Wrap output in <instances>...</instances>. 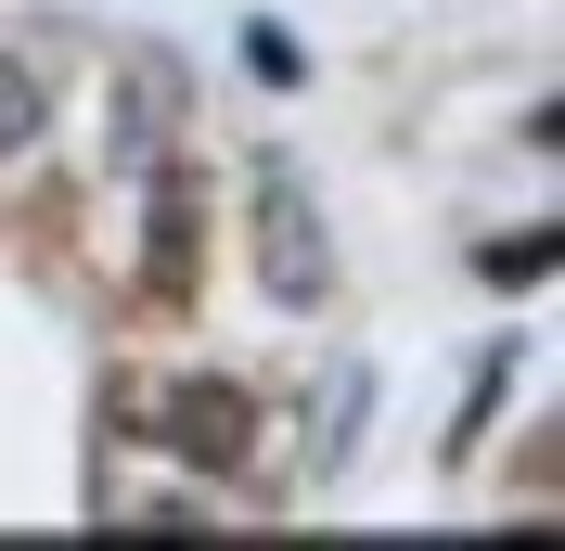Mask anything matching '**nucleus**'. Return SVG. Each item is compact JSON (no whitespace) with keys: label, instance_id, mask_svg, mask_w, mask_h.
Returning <instances> with one entry per match:
<instances>
[{"label":"nucleus","instance_id":"obj_1","mask_svg":"<svg viewBox=\"0 0 565 551\" xmlns=\"http://www.w3.org/2000/svg\"><path fill=\"white\" fill-rule=\"evenodd\" d=\"M245 244H257V282H270L282 309H321L334 295V231H321L296 154H257L245 168Z\"/></svg>","mask_w":565,"mask_h":551},{"label":"nucleus","instance_id":"obj_2","mask_svg":"<svg viewBox=\"0 0 565 551\" xmlns=\"http://www.w3.org/2000/svg\"><path fill=\"white\" fill-rule=\"evenodd\" d=\"M154 436H168L193 475H245L257 462V398L232 372H180L168 398H154Z\"/></svg>","mask_w":565,"mask_h":551},{"label":"nucleus","instance_id":"obj_3","mask_svg":"<svg viewBox=\"0 0 565 551\" xmlns=\"http://www.w3.org/2000/svg\"><path fill=\"white\" fill-rule=\"evenodd\" d=\"M360 411H373V385H360V372H321V385H309V462H334Z\"/></svg>","mask_w":565,"mask_h":551},{"label":"nucleus","instance_id":"obj_4","mask_svg":"<svg viewBox=\"0 0 565 551\" xmlns=\"http://www.w3.org/2000/svg\"><path fill=\"white\" fill-rule=\"evenodd\" d=\"M39 129H52V90H39V65H13V52H0V154H26Z\"/></svg>","mask_w":565,"mask_h":551},{"label":"nucleus","instance_id":"obj_5","mask_svg":"<svg viewBox=\"0 0 565 551\" xmlns=\"http://www.w3.org/2000/svg\"><path fill=\"white\" fill-rule=\"evenodd\" d=\"M553 257H565V231H514V244L489 257V282H501V295H527V282L553 270Z\"/></svg>","mask_w":565,"mask_h":551},{"label":"nucleus","instance_id":"obj_6","mask_svg":"<svg viewBox=\"0 0 565 551\" xmlns=\"http://www.w3.org/2000/svg\"><path fill=\"white\" fill-rule=\"evenodd\" d=\"M193 282V218H180V193L154 206V295H180Z\"/></svg>","mask_w":565,"mask_h":551},{"label":"nucleus","instance_id":"obj_7","mask_svg":"<svg viewBox=\"0 0 565 551\" xmlns=\"http://www.w3.org/2000/svg\"><path fill=\"white\" fill-rule=\"evenodd\" d=\"M245 65L270 77V90H296V77H309V65H296V39H282V26H245Z\"/></svg>","mask_w":565,"mask_h":551}]
</instances>
